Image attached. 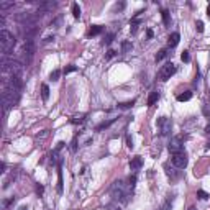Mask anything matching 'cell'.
I'll use <instances>...</instances> for the list:
<instances>
[{"label": "cell", "mask_w": 210, "mask_h": 210, "mask_svg": "<svg viewBox=\"0 0 210 210\" xmlns=\"http://www.w3.org/2000/svg\"><path fill=\"white\" fill-rule=\"evenodd\" d=\"M171 127H172V123H171V118L167 117H161L158 118V128H159V133L161 135H169L171 133Z\"/></svg>", "instance_id": "cell-4"}, {"label": "cell", "mask_w": 210, "mask_h": 210, "mask_svg": "<svg viewBox=\"0 0 210 210\" xmlns=\"http://www.w3.org/2000/svg\"><path fill=\"white\" fill-rule=\"evenodd\" d=\"M130 50H133V46H131V43H128V41H125L123 44H122V52H128Z\"/></svg>", "instance_id": "cell-22"}, {"label": "cell", "mask_w": 210, "mask_h": 210, "mask_svg": "<svg viewBox=\"0 0 210 210\" xmlns=\"http://www.w3.org/2000/svg\"><path fill=\"white\" fill-rule=\"evenodd\" d=\"M195 30H197L199 33H202V31H204V22H200V20H199V22L195 23Z\"/></svg>", "instance_id": "cell-27"}, {"label": "cell", "mask_w": 210, "mask_h": 210, "mask_svg": "<svg viewBox=\"0 0 210 210\" xmlns=\"http://www.w3.org/2000/svg\"><path fill=\"white\" fill-rule=\"evenodd\" d=\"M205 135L210 136V125H207V127H205Z\"/></svg>", "instance_id": "cell-34"}, {"label": "cell", "mask_w": 210, "mask_h": 210, "mask_svg": "<svg viewBox=\"0 0 210 210\" xmlns=\"http://www.w3.org/2000/svg\"><path fill=\"white\" fill-rule=\"evenodd\" d=\"M84 120H86V115H77V117H72L71 118V123H74V125L84 123Z\"/></svg>", "instance_id": "cell-17"}, {"label": "cell", "mask_w": 210, "mask_h": 210, "mask_svg": "<svg viewBox=\"0 0 210 210\" xmlns=\"http://www.w3.org/2000/svg\"><path fill=\"white\" fill-rule=\"evenodd\" d=\"M62 148H64V143H62V141H59V143H58V146H56V149H54V151L58 153V151H61Z\"/></svg>", "instance_id": "cell-32"}, {"label": "cell", "mask_w": 210, "mask_h": 210, "mask_svg": "<svg viewBox=\"0 0 210 210\" xmlns=\"http://www.w3.org/2000/svg\"><path fill=\"white\" fill-rule=\"evenodd\" d=\"M113 54H115V51H112V50H110V51H108V54H107V58H112Z\"/></svg>", "instance_id": "cell-36"}, {"label": "cell", "mask_w": 210, "mask_h": 210, "mask_svg": "<svg viewBox=\"0 0 210 210\" xmlns=\"http://www.w3.org/2000/svg\"><path fill=\"white\" fill-rule=\"evenodd\" d=\"M113 122H115V120H108V122H104V123L97 125V128H95V130H97V131H102V130H105V128H108V127H110V125L113 123Z\"/></svg>", "instance_id": "cell-16"}, {"label": "cell", "mask_w": 210, "mask_h": 210, "mask_svg": "<svg viewBox=\"0 0 210 210\" xmlns=\"http://www.w3.org/2000/svg\"><path fill=\"white\" fill-rule=\"evenodd\" d=\"M136 100H128V102H122L118 104V108H122V110H127V108H131L133 105H135Z\"/></svg>", "instance_id": "cell-14"}, {"label": "cell", "mask_w": 210, "mask_h": 210, "mask_svg": "<svg viewBox=\"0 0 210 210\" xmlns=\"http://www.w3.org/2000/svg\"><path fill=\"white\" fill-rule=\"evenodd\" d=\"M102 31H104V26H100V25H94L92 28H90L89 34H90V36H95V34H100Z\"/></svg>", "instance_id": "cell-12"}, {"label": "cell", "mask_w": 210, "mask_h": 210, "mask_svg": "<svg viewBox=\"0 0 210 210\" xmlns=\"http://www.w3.org/2000/svg\"><path fill=\"white\" fill-rule=\"evenodd\" d=\"M113 38H115V34H113V33H112V34H108V36H107V40H105V43H107V44H110L112 41H113Z\"/></svg>", "instance_id": "cell-31"}, {"label": "cell", "mask_w": 210, "mask_h": 210, "mask_svg": "<svg viewBox=\"0 0 210 210\" xmlns=\"http://www.w3.org/2000/svg\"><path fill=\"white\" fill-rule=\"evenodd\" d=\"M136 184V176H130V179H128V185L133 189V185Z\"/></svg>", "instance_id": "cell-28"}, {"label": "cell", "mask_w": 210, "mask_h": 210, "mask_svg": "<svg viewBox=\"0 0 210 210\" xmlns=\"http://www.w3.org/2000/svg\"><path fill=\"white\" fill-rule=\"evenodd\" d=\"M15 46V38L12 33H8L7 30L0 31V48H2V56H8L13 51Z\"/></svg>", "instance_id": "cell-1"}, {"label": "cell", "mask_w": 210, "mask_h": 210, "mask_svg": "<svg viewBox=\"0 0 210 210\" xmlns=\"http://www.w3.org/2000/svg\"><path fill=\"white\" fill-rule=\"evenodd\" d=\"M174 74H176V66H174L172 62H167L166 66H163V68H161L159 79L161 80H167V79H171V76H174Z\"/></svg>", "instance_id": "cell-5"}, {"label": "cell", "mask_w": 210, "mask_h": 210, "mask_svg": "<svg viewBox=\"0 0 210 210\" xmlns=\"http://www.w3.org/2000/svg\"><path fill=\"white\" fill-rule=\"evenodd\" d=\"M167 56V50H161L159 52L156 54V62H159V61H163L164 58Z\"/></svg>", "instance_id": "cell-19"}, {"label": "cell", "mask_w": 210, "mask_h": 210, "mask_svg": "<svg viewBox=\"0 0 210 210\" xmlns=\"http://www.w3.org/2000/svg\"><path fill=\"white\" fill-rule=\"evenodd\" d=\"M182 140H185V136H182V135H179V136H176V138L171 140L169 146H167L169 153H172V154L182 153V151H184V143H182Z\"/></svg>", "instance_id": "cell-3"}, {"label": "cell", "mask_w": 210, "mask_h": 210, "mask_svg": "<svg viewBox=\"0 0 210 210\" xmlns=\"http://www.w3.org/2000/svg\"><path fill=\"white\" fill-rule=\"evenodd\" d=\"M110 194H112V197H113L115 200L127 202L128 192H127V189H125V185H123V181H117V182H113V185H112V189H110Z\"/></svg>", "instance_id": "cell-2"}, {"label": "cell", "mask_w": 210, "mask_h": 210, "mask_svg": "<svg viewBox=\"0 0 210 210\" xmlns=\"http://www.w3.org/2000/svg\"><path fill=\"white\" fill-rule=\"evenodd\" d=\"M52 40H54V36H48L46 40H44V43H50V41H52Z\"/></svg>", "instance_id": "cell-35"}, {"label": "cell", "mask_w": 210, "mask_h": 210, "mask_svg": "<svg viewBox=\"0 0 210 210\" xmlns=\"http://www.w3.org/2000/svg\"><path fill=\"white\" fill-rule=\"evenodd\" d=\"M115 8H117V10H122V8H125V2H122V3H117V5H115Z\"/></svg>", "instance_id": "cell-33"}, {"label": "cell", "mask_w": 210, "mask_h": 210, "mask_svg": "<svg viewBox=\"0 0 210 210\" xmlns=\"http://www.w3.org/2000/svg\"><path fill=\"white\" fill-rule=\"evenodd\" d=\"M161 15H163V23H164V25H169V23H171V18H169V12H167V10L166 8H164V10H161Z\"/></svg>", "instance_id": "cell-15"}, {"label": "cell", "mask_w": 210, "mask_h": 210, "mask_svg": "<svg viewBox=\"0 0 210 210\" xmlns=\"http://www.w3.org/2000/svg\"><path fill=\"white\" fill-rule=\"evenodd\" d=\"M153 34H154V33H153V30H151V28H148V30H146V38H148V40H151Z\"/></svg>", "instance_id": "cell-30"}, {"label": "cell", "mask_w": 210, "mask_h": 210, "mask_svg": "<svg viewBox=\"0 0 210 210\" xmlns=\"http://www.w3.org/2000/svg\"><path fill=\"white\" fill-rule=\"evenodd\" d=\"M207 15H208V18H210V5L207 7Z\"/></svg>", "instance_id": "cell-38"}, {"label": "cell", "mask_w": 210, "mask_h": 210, "mask_svg": "<svg viewBox=\"0 0 210 210\" xmlns=\"http://www.w3.org/2000/svg\"><path fill=\"white\" fill-rule=\"evenodd\" d=\"M41 97H43V100L50 99V87H48L46 84H43V86H41Z\"/></svg>", "instance_id": "cell-13"}, {"label": "cell", "mask_w": 210, "mask_h": 210, "mask_svg": "<svg viewBox=\"0 0 210 210\" xmlns=\"http://www.w3.org/2000/svg\"><path fill=\"white\" fill-rule=\"evenodd\" d=\"M36 192H38V195L41 197V195H43V192H44V187H43L41 184H38V185H36Z\"/></svg>", "instance_id": "cell-29"}, {"label": "cell", "mask_w": 210, "mask_h": 210, "mask_svg": "<svg viewBox=\"0 0 210 210\" xmlns=\"http://www.w3.org/2000/svg\"><path fill=\"white\" fill-rule=\"evenodd\" d=\"M61 163L62 161H59V166H58V192L59 194H62V169H61Z\"/></svg>", "instance_id": "cell-9"}, {"label": "cell", "mask_w": 210, "mask_h": 210, "mask_svg": "<svg viewBox=\"0 0 210 210\" xmlns=\"http://www.w3.org/2000/svg\"><path fill=\"white\" fill-rule=\"evenodd\" d=\"M18 210H28V208H26V207H20Z\"/></svg>", "instance_id": "cell-39"}, {"label": "cell", "mask_w": 210, "mask_h": 210, "mask_svg": "<svg viewBox=\"0 0 210 210\" xmlns=\"http://www.w3.org/2000/svg\"><path fill=\"white\" fill-rule=\"evenodd\" d=\"M128 146H130V148H133V143H131V138H130V136H128Z\"/></svg>", "instance_id": "cell-37"}, {"label": "cell", "mask_w": 210, "mask_h": 210, "mask_svg": "<svg viewBox=\"0 0 210 210\" xmlns=\"http://www.w3.org/2000/svg\"><path fill=\"white\" fill-rule=\"evenodd\" d=\"M189 210H197V208H195V207H190V208H189Z\"/></svg>", "instance_id": "cell-40"}, {"label": "cell", "mask_w": 210, "mask_h": 210, "mask_svg": "<svg viewBox=\"0 0 210 210\" xmlns=\"http://www.w3.org/2000/svg\"><path fill=\"white\" fill-rule=\"evenodd\" d=\"M171 161H172V164L177 167V169H184V167L187 166V154H185V151L177 153V154H172Z\"/></svg>", "instance_id": "cell-6"}, {"label": "cell", "mask_w": 210, "mask_h": 210, "mask_svg": "<svg viewBox=\"0 0 210 210\" xmlns=\"http://www.w3.org/2000/svg\"><path fill=\"white\" fill-rule=\"evenodd\" d=\"M179 40H181V34L176 31V33H172V34L169 36V40H167V46H169V48L177 46V44H179Z\"/></svg>", "instance_id": "cell-8"}, {"label": "cell", "mask_w": 210, "mask_h": 210, "mask_svg": "<svg viewBox=\"0 0 210 210\" xmlns=\"http://www.w3.org/2000/svg\"><path fill=\"white\" fill-rule=\"evenodd\" d=\"M141 166H143V158H141V156L131 158V161H130V169H131V171H138Z\"/></svg>", "instance_id": "cell-7"}, {"label": "cell", "mask_w": 210, "mask_h": 210, "mask_svg": "<svg viewBox=\"0 0 210 210\" xmlns=\"http://www.w3.org/2000/svg\"><path fill=\"white\" fill-rule=\"evenodd\" d=\"M207 149H210V143H208V145H207Z\"/></svg>", "instance_id": "cell-41"}, {"label": "cell", "mask_w": 210, "mask_h": 210, "mask_svg": "<svg viewBox=\"0 0 210 210\" xmlns=\"http://www.w3.org/2000/svg\"><path fill=\"white\" fill-rule=\"evenodd\" d=\"M181 59H182V62H190V54H189V51H184L182 54H181Z\"/></svg>", "instance_id": "cell-24"}, {"label": "cell", "mask_w": 210, "mask_h": 210, "mask_svg": "<svg viewBox=\"0 0 210 210\" xmlns=\"http://www.w3.org/2000/svg\"><path fill=\"white\" fill-rule=\"evenodd\" d=\"M171 204H172V199H167V200H166V202H164V204H163V207H161V210H169Z\"/></svg>", "instance_id": "cell-26"}, {"label": "cell", "mask_w": 210, "mask_h": 210, "mask_svg": "<svg viewBox=\"0 0 210 210\" xmlns=\"http://www.w3.org/2000/svg\"><path fill=\"white\" fill-rule=\"evenodd\" d=\"M74 71H77V68H76L74 64H71V66H68L62 72H64V74H69V72H74Z\"/></svg>", "instance_id": "cell-25"}, {"label": "cell", "mask_w": 210, "mask_h": 210, "mask_svg": "<svg viewBox=\"0 0 210 210\" xmlns=\"http://www.w3.org/2000/svg\"><path fill=\"white\" fill-rule=\"evenodd\" d=\"M190 99H192V92H190V90H185V92H182V94L177 95V100H179V102H187V100H190Z\"/></svg>", "instance_id": "cell-11"}, {"label": "cell", "mask_w": 210, "mask_h": 210, "mask_svg": "<svg viewBox=\"0 0 210 210\" xmlns=\"http://www.w3.org/2000/svg\"><path fill=\"white\" fill-rule=\"evenodd\" d=\"M59 76H61V71H59V69H56V71H52L51 74H50V79L51 80H58Z\"/></svg>", "instance_id": "cell-23"}, {"label": "cell", "mask_w": 210, "mask_h": 210, "mask_svg": "<svg viewBox=\"0 0 210 210\" xmlns=\"http://www.w3.org/2000/svg\"><path fill=\"white\" fill-rule=\"evenodd\" d=\"M72 15H74V18H79V16H80V7H79V3H72Z\"/></svg>", "instance_id": "cell-18"}, {"label": "cell", "mask_w": 210, "mask_h": 210, "mask_svg": "<svg viewBox=\"0 0 210 210\" xmlns=\"http://www.w3.org/2000/svg\"><path fill=\"white\" fill-rule=\"evenodd\" d=\"M158 100H159V92H151L148 97V100H146V105L148 107H151V105H154Z\"/></svg>", "instance_id": "cell-10"}, {"label": "cell", "mask_w": 210, "mask_h": 210, "mask_svg": "<svg viewBox=\"0 0 210 210\" xmlns=\"http://www.w3.org/2000/svg\"><path fill=\"white\" fill-rule=\"evenodd\" d=\"M15 3L13 2H0V10H7V8H13Z\"/></svg>", "instance_id": "cell-20"}, {"label": "cell", "mask_w": 210, "mask_h": 210, "mask_svg": "<svg viewBox=\"0 0 210 210\" xmlns=\"http://www.w3.org/2000/svg\"><path fill=\"white\" fill-rule=\"evenodd\" d=\"M197 197L200 199V200H207V199L210 197V195H208L205 190H197Z\"/></svg>", "instance_id": "cell-21"}]
</instances>
